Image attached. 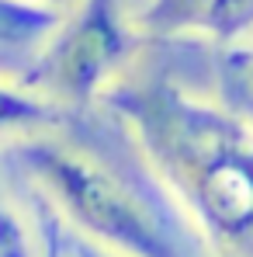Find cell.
Instances as JSON below:
<instances>
[{
    "label": "cell",
    "instance_id": "1",
    "mask_svg": "<svg viewBox=\"0 0 253 257\" xmlns=\"http://www.w3.org/2000/svg\"><path fill=\"white\" fill-rule=\"evenodd\" d=\"M205 257H253V125L170 73L128 70L101 97Z\"/></svg>",
    "mask_w": 253,
    "mask_h": 257
},
{
    "label": "cell",
    "instance_id": "2",
    "mask_svg": "<svg viewBox=\"0 0 253 257\" xmlns=\"http://www.w3.org/2000/svg\"><path fill=\"white\" fill-rule=\"evenodd\" d=\"M63 132L11 143L4 160L73 236L115 257H205L173 205L163 209L142 184Z\"/></svg>",
    "mask_w": 253,
    "mask_h": 257
},
{
    "label": "cell",
    "instance_id": "3",
    "mask_svg": "<svg viewBox=\"0 0 253 257\" xmlns=\"http://www.w3.org/2000/svg\"><path fill=\"white\" fill-rule=\"evenodd\" d=\"M146 35L125 0H77L25 73V84L63 111L77 115L132 70Z\"/></svg>",
    "mask_w": 253,
    "mask_h": 257
},
{
    "label": "cell",
    "instance_id": "4",
    "mask_svg": "<svg viewBox=\"0 0 253 257\" xmlns=\"http://www.w3.org/2000/svg\"><path fill=\"white\" fill-rule=\"evenodd\" d=\"M149 39H198L232 49L253 39V0H146L135 11Z\"/></svg>",
    "mask_w": 253,
    "mask_h": 257
},
{
    "label": "cell",
    "instance_id": "5",
    "mask_svg": "<svg viewBox=\"0 0 253 257\" xmlns=\"http://www.w3.org/2000/svg\"><path fill=\"white\" fill-rule=\"evenodd\" d=\"M63 11L32 0H0V77L25 80L28 66L56 32Z\"/></svg>",
    "mask_w": 253,
    "mask_h": 257
},
{
    "label": "cell",
    "instance_id": "6",
    "mask_svg": "<svg viewBox=\"0 0 253 257\" xmlns=\"http://www.w3.org/2000/svg\"><path fill=\"white\" fill-rule=\"evenodd\" d=\"M70 111L59 104L45 101L32 87L18 77H0V146L32 139V136H49L63 132L70 125Z\"/></svg>",
    "mask_w": 253,
    "mask_h": 257
},
{
    "label": "cell",
    "instance_id": "7",
    "mask_svg": "<svg viewBox=\"0 0 253 257\" xmlns=\"http://www.w3.org/2000/svg\"><path fill=\"white\" fill-rule=\"evenodd\" d=\"M215 101H222L229 111H236L253 125V39L232 49H218Z\"/></svg>",
    "mask_w": 253,
    "mask_h": 257
},
{
    "label": "cell",
    "instance_id": "8",
    "mask_svg": "<svg viewBox=\"0 0 253 257\" xmlns=\"http://www.w3.org/2000/svg\"><path fill=\"white\" fill-rule=\"evenodd\" d=\"M39 222L28 219L25 209L14 202L7 184L0 181V257H39Z\"/></svg>",
    "mask_w": 253,
    "mask_h": 257
},
{
    "label": "cell",
    "instance_id": "9",
    "mask_svg": "<svg viewBox=\"0 0 253 257\" xmlns=\"http://www.w3.org/2000/svg\"><path fill=\"white\" fill-rule=\"evenodd\" d=\"M35 222H39V240H42V254L39 257H70V233L42 202H39Z\"/></svg>",
    "mask_w": 253,
    "mask_h": 257
},
{
    "label": "cell",
    "instance_id": "10",
    "mask_svg": "<svg viewBox=\"0 0 253 257\" xmlns=\"http://www.w3.org/2000/svg\"><path fill=\"white\" fill-rule=\"evenodd\" d=\"M70 257H115V254H108V250H101V247H94V243H87V240L70 233Z\"/></svg>",
    "mask_w": 253,
    "mask_h": 257
},
{
    "label": "cell",
    "instance_id": "11",
    "mask_svg": "<svg viewBox=\"0 0 253 257\" xmlns=\"http://www.w3.org/2000/svg\"><path fill=\"white\" fill-rule=\"evenodd\" d=\"M32 4H42V7H52V11H70L77 0H32Z\"/></svg>",
    "mask_w": 253,
    "mask_h": 257
}]
</instances>
